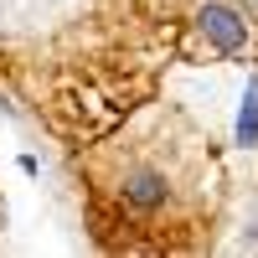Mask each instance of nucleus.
<instances>
[{"label":"nucleus","instance_id":"obj_1","mask_svg":"<svg viewBox=\"0 0 258 258\" xmlns=\"http://www.w3.org/2000/svg\"><path fill=\"white\" fill-rule=\"evenodd\" d=\"M197 26H202V36L217 52H243L248 47V21L232 11V6H222V0H207L202 16H197Z\"/></svg>","mask_w":258,"mask_h":258},{"label":"nucleus","instance_id":"obj_2","mask_svg":"<svg viewBox=\"0 0 258 258\" xmlns=\"http://www.w3.org/2000/svg\"><path fill=\"white\" fill-rule=\"evenodd\" d=\"M119 191H124V202L140 207V212H155V207H165V197H170V186H165L160 170H129Z\"/></svg>","mask_w":258,"mask_h":258},{"label":"nucleus","instance_id":"obj_3","mask_svg":"<svg viewBox=\"0 0 258 258\" xmlns=\"http://www.w3.org/2000/svg\"><path fill=\"white\" fill-rule=\"evenodd\" d=\"M238 145H258V78L248 83V98L238 114Z\"/></svg>","mask_w":258,"mask_h":258}]
</instances>
